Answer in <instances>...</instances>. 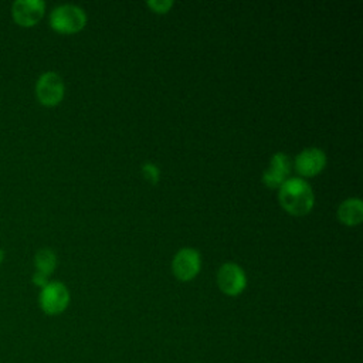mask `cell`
Here are the masks:
<instances>
[{"instance_id":"1","label":"cell","mask_w":363,"mask_h":363,"mask_svg":"<svg viewBox=\"0 0 363 363\" xmlns=\"http://www.w3.org/2000/svg\"><path fill=\"white\" fill-rule=\"evenodd\" d=\"M313 200V191L303 179H288L279 187L281 206L294 216H305L309 213Z\"/></svg>"},{"instance_id":"2","label":"cell","mask_w":363,"mask_h":363,"mask_svg":"<svg viewBox=\"0 0 363 363\" xmlns=\"http://www.w3.org/2000/svg\"><path fill=\"white\" fill-rule=\"evenodd\" d=\"M86 23L84 10L75 4H61L50 14V26L62 34L79 31Z\"/></svg>"},{"instance_id":"3","label":"cell","mask_w":363,"mask_h":363,"mask_svg":"<svg viewBox=\"0 0 363 363\" xmlns=\"http://www.w3.org/2000/svg\"><path fill=\"white\" fill-rule=\"evenodd\" d=\"M38 302L47 315H60L69 303V291L62 282L51 281L41 288Z\"/></svg>"},{"instance_id":"4","label":"cell","mask_w":363,"mask_h":363,"mask_svg":"<svg viewBox=\"0 0 363 363\" xmlns=\"http://www.w3.org/2000/svg\"><path fill=\"white\" fill-rule=\"evenodd\" d=\"M35 96L44 106H55L64 96L62 78L52 71L44 72L35 82Z\"/></svg>"},{"instance_id":"5","label":"cell","mask_w":363,"mask_h":363,"mask_svg":"<svg viewBox=\"0 0 363 363\" xmlns=\"http://www.w3.org/2000/svg\"><path fill=\"white\" fill-rule=\"evenodd\" d=\"M217 284L221 292L230 296H235L244 291L247 278L241 267L234 262H225L217 272Z\"/></svg>"},{"instance_id":"6","label":"cell","mask_w":363,"mask_h":363,"mask_svg":"<svg viewBox=\"0 0 363 363\" xmlns=\"http://www.w3.org/2000/svg\"><path fill=\"white\" fill-rule=\"evenodd\" d=\"M45 3L43 0H16L11 4V16L21 27L35 26L44 16Z\"/></svg>"},{"instance_id":"7","label":"cell","mask_w":363,"mask_h":363,"mask_svg":"<svg viewBox=\"0 0 363 363\" xmlns=\"http://www.w3.org/2000/svg\"><path fill=\"white\" fill-rule=\"evenodd\" d=\"M173 274L180 281L193 279L200 269V255L194 248H182L173 258L172 262Z\"/></svg>"},{"instance_id":"8","label":"cell","mask_w":363,"mask_h":363,"mask_svg":"<svg viewBox=\"0 0 363 363\" xmlns=\"http://www.w3.org/2000/svg\"><path fill=\"white\" fill-rule=\"evenodd\" d=\"M326 164V155L318 147L302 150L295 157V169L302 176H315L322 172Z\"/></svg>"},{"instance_id":"9","label":"cell","mask_w":363,"mask_h":363,"mask_svg":"<svg viewBox=\"0 0 363 363\" xmlns=\"http://www.w3.org/2000/svg\"><path fill=\"white\" fill-rule=\"evenodd\" d=\"M289 157L285 153L278 152L271 157L268 167L264 170L262 182L271 189L281 187L282 183L286 180V176L289 174Z\"/></svg>"},{"instance_id":"10","label":"cell","mask_w":363,"mask_h":363,"mask_svg":"<svg viewBox=\"0 0 363 363\" xmlns=\"http://www.w3.org/2000/svg\"><path fill=\"white\" fill-rule=\"evenodd\" d=\"M337 218L346 225H357L363 220V203L360 199H347L337 208Z\"/></svg>"},{"instance_id":"11","label":"cell","mask_w":363,"mask_h":363,"mask_svg":"<svg viewBox=\"0 0 363 363\" xmlns=\"http://www.w3.org/2000/svg\"><path fill=\"white\" fill-rule=\"evenodd\" d=\"M34 265H35V272H40L45 277H50L55 267H57V255L50 248H41L35 252L34 257Z\"/></svg>"},{"instance_id":"12","label":"cell","mask_w":363,"mask_h":363,"mask_svg":"<svg viewBox=\"0 0 363 363\" xmlns=\"http://www.w3.org/2000/svg\"><path fill=\"white\" fill-rule=\"evenodd\" d=\"M142 173H143L145 179L149 180L150 183H156L159 179V169L152 163H145L142 166Z\"/></svg>"},{"instance_id":"13","label":"cell","mask_w":363,"mask_h":363,"mask_svg":"<svg viewBox=\"0 0 363 363\" xmlns=\"http://www.w3.org/2000/svg\"><path fill=\"white\" fill-rule=\"evenodd\" d=\"M147 6L156 11V13H166L172 6H173V1H169V0H155V1H147Z\"/></svg>"},{"instance_id":"14","label":"cell","mask_w":363,"mask_h":363,"mask_svg":"<svg viewBox=\"0 0 363 363\" xmlns=\"http://www.w3.org/2000/svg\"><path fill=\"white\" fill-rule=\"evenodd\" d=\"M33 282L37 285V286H45L50 281H48V277H45V275H43V274H40V272H34L33 274Z\"/></svg>"},{"instance_id":"15","label":"cell","mask_w":363,"mask_h":363,"mask_svg":"<svg viewBox=\"0 0 363 363\" xmlns=\"http://www.w3.org/2000/svg\"><path fill=\"white\" fill-rule=\"evenodd\" d=\"M3 259H4V250L0 247V264L3 262Z\"/></svg>"}]
</instances>
